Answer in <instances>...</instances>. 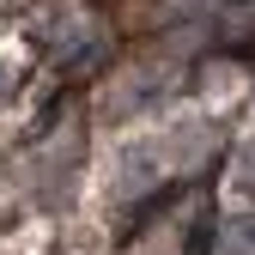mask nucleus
<instances>
[{
  "mask_svg": "<svg viewBox=\"0 0 255 255\" xmlns=\"http://www.w3.org/2000/svg\"><path fill=\"white\" fill-rule=\"evenodd\" d=\"M219 255H255V219H231V243Z\"/></svg>",
  "mask_w": 255,
  "mask_h": 255,
  "instance_id": "1",
  "label": "nucleus"
}]
</instances>
